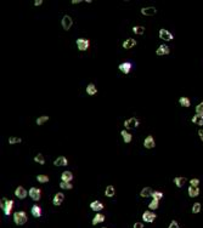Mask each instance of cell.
Segmentation results:
<instances>
[{"label":"cell","instance_id":"obj_26","mask_svg":"<svg viewBox=\"0 0 203 228\" xmlns=\"http://www.w3.org/2000/svg\"><path fill=\"white\" fill-rule=\"evenodd\" d=\"M152 193H153L152 188H150V187H144L143 189H141V192H140V197H143V198L152 197Z\"/></svg>","mask_w":203,"mask_h":228},{"label":"cell","instance_id":"obj_9","mask_svg":"<svg viewBox=\"0 0 203 228\" xmlns=\"http://www.w3.org/2000/svg\"><path fill=\"white\" fill-rule=\"evenodd\" d=\"M144 147H145L146 149H152V148H154V147H156V142H154L153 136L148 135V136L146 137V139L144 140Z\"/></svg>","mask_w":203,"mask_h":228},{"label":"cell","instance_id":"obj_44","mask_svg":"<svg viewBox=\"0 0 203 228\" xmlns=\"http://www.w3.org/2000/svg\"><path fill=\"white\" fill-rule=\"evenodd\" d=\"M80 3H82V0H72V1H71V4H80Z\"/></svg>","mask_w":203,"mask_h":228},{"label":"cell","instance_id":"obj_45","mask_svg":"<svg viewBox=\"0 0 203 228\" xmlns=\"http://www.w3.org/2000/svg\"><path fill=\"white\" fill-rule=\"evenodd\" d=\"M102 228H107V227H102Z\"/></svg>","mask_w":203,"mask_h":228},{"label":"cell","instance_id":"obj_39","mask_svg":"<svg viewBox=\"0 0 203 228\" xmlns=\"http://www.w3.org/2000/svg\"><path fill=\"white\" fill-rule=\"evenodd\" d=\"M190 186H192V187H198V186H200V179L198 178H191L190 179Z\"/></svg>","mask_w":203,"mask_h":228},{"label":"cell","instance_id":"obj_22","mask_svg":"<svg viewBox=\"0 0 203 228\" xmlns=\"http://www.w3.org/2000/svg\"><path fill=\"white\" fill-rule=\"evenodd\" d=\"M187 192H188V195H190L191 198H196L200 195V188L198 187H192V186H190V187L187 188Z\"/></svg>","mask_w":203,"mask_h":228},{"label":"cell","instance_id":"obj_12","mask_svg":"<svg viewBox=\"0 0 203 228\" xmlns=\"http://www.w3.org/2000/svg\"><path fill=\"white\" fill-rule=\"evenodd\" d=\"M169 52H170V50H169L168 45H165V44H162L161 46H158V49L156 50V55H157V56H165V55H169Z\"/></svg>","mask_w":203,"mask_h":228},{"label":"cell","instance_id":"obj_21","mask_svg":"<svg viewBox=\"0 0 203 228\" xmlns=\"http://www.w3.org/2000/svg\"><path fill=\"white\" fill-rule=\"evenodd\" d=\"M31 212H32V215L34 216L35 218H39L40 216H42V208H40L39 205H33L32 206V209H31Z\"/></svg>","mask_w":203,"mask_h":228},{"label":"cell","instance_id":"obj_27","mask_svg":"<svg viewBox=\"0 0 203 228\" xmlns=\"http://www.w3.org/2000/svg\"><path fill=\"white\" fill-rule=\"evenodd\" d=\"M133 33L136 34V35H144V34H145V27L135 26V27H133Z\"/></svg>","mask_w":203,"mask_h":228},{"label":"cell","instance_id":"obj_8","mask_svg":"<svg viewBox=\"0 0 203 228\" xmlns=\"http://www.w3.org/2000/svg\"><path fill=\"white\" fill-rule=\"evenodd\" d=\"M15 195L18 199H26L27 195H29V194H28V192H27V189H24L22 186H18V187L15 189Z\"/></svg>","mask_w":203,"mask_h":228},{"label":"cell","instance_id":"obj_3","mask_svg":"<svg viewBox=\"0 0 203 228\" xmlns=\"http://www.w3.org/2000/svg\"><path fill=\"white\" fill-rule=\"evenodd\" d=\"M76 44H77V47L79 51H86L90 46V41L88 39H84V38H78L76 40Z\"/></svg>","mask_w":203,"mask_h":228},{"label":"cell","instance_id":"obj_36","mask_svg":"<svg viewBox=\"0 0 203 228\" xmlns=\"http://www.w3.org/2000/svg\"><path fill=\"white\" fill-rule=\"evenodd\" d=\"M162 198H163V193H162V192H159V191H154V192L152 193V199H156V200H158V202H159Z\"/></svg>","mask_w":203,"mask_h":228},{"label":"cell","instance_id":"obj_25","mask_svg":"<svg viewBox=\"0 0 203 228\" xmlns=\"http://www.w3.org/2000/svg\"><path fill=\"white\" fill-rule=\"evenodd\" d=\"M61 179L62 181H65V182H71L72 179H73V174L71 171H63L62 172V175H61Z\"/></svg>","mask_w":203,"mask_h":228},{"label":"cell","instance_id":"obj_42","mask_svg":"<svg viewBox=\"0 0 203 228\" xmlns=\"http://www.w3.org/2000/svg\"><path fill=\"white\" fill-rule=\"evenodd\" d=\"M40 5H43V0H35L34 6H40Z\"/></svg>","mask_w":203,"mask_h":228},{"label":"cell","instance_id":"obj_7","mask_svg":"<svg viewBox=\"0 0 203 228\" xmlns=\"http://www.w3.org/2000/svg\"><path fill=\"white\" fill-rule=\"evenodd\" d=\"M159 38L162 39V40H164V41H170V40H173L174 39V35L173 34L169 32V30H167V29H164V28H162V29H159Z\"/></svg>","mask_w":203,"mask_h":228},{"label":"cell","instance_id":"obj_41","mask_svg":"<svg viewBox=\"0 0 203 228\" xmlns=\"http://www.w3.org/2000/svg\"><path fill=\"white\" fill-rule=\"evenodd\" d=\"M133 228H145V227H144V223H141V222H135L134 226H133Z\"/></svg>","mask_w":203,"mask_h":228},{"label":"cell","instance_id":"obj_29","mask_svg":"<svg viewBox=\"0 0 203 228\" xmlns=\"http://www.w3.org/2000/svg\"><path fill=\"white\" fill-rule=\"evenodd\" d=\"M179 103H180V106H182V107H185V108H188L191 106V102H190V100H188L187 97H180L179 98Z\"/></svg>","mask_w":203,"mask_h":228},{"label":"cell","instance_id":"obj_10","mask_svg":"<svg viewBox=\"0 0 203 228\" xmlns=\"http://www.w3.org/2000/svg\"><path fill=\"white\" fill-rule=\"evenodd\" d=\"M136 40H135L134 38H129V39H125L124 41H123V44H122V46H123V49H125V50H130V49H133L134 46H136Z\"/></svg>","mask_w":203,"mask_h":228},{"label":"cell","instance_id":"obj_13","mask_svg":"<svg viewBox=\"0 0 203 228\" xmlns=\"http://www.w3.org/2000/svg\"><path fill=\"white\" fill-rule=\"evenodd\" d=\"M118 69L123 73V74H129L131 71V63L130 62H123L118 66Z\"/></svg>","mask_w":203,"mask_h":228},{"label":"cell","instance_id":"obj_23","mask_svg":"<svg viewBox=\"0 0 203 228\" xmlns=\"http://www.w3.org/2000/svg\"><path fill=\"white\" fill-rule=\"evenodd\" d=\"M114 194H116V189H114V186H112V184L107 186L106 189H105V195H106L107 198H112V197H114Z\"/></svg>","mask_w":203,"mask_h":228},{"label":"cell","instance_id":"obj_30","mask_svg":"<svg viewBox=\"0 0 203 228\" xmlns=\"http://www.w3.org/2000/svg\"><path fill=\"white\" fill-rule=\"evenodd\" d=\"M46 121H49V116L48 115H42V116H38L37 118V120H35V123H37V125H43V124H45Z\"/></svg>","mask_w":203,"mask_h":228},{"label":"cell","instance_id":"obj_34","mask_svg":"<svg viewBox=\"0 0 203 228\" xmlns=\"http://www.w3.org/2000/svg\"><path fill=\"white\" fill-rule=\"evenodd\" d=\"M158 208H159V202H158V200H156V199H152L151 203L148 204V209H151L153 211V210H157Z\"/></svg>","mask_w":203,"mask_h":228},{"label":"cell","instance_id":"obj_18","mask_svg":"<svg viewBox=\"0 0 203 228\" xmlns=\"http://www.w3.org/2000/svg\"><path fill=\"white\" fill-rule=\"evenodd\" d=\"M105 220H106L105 215H102V213L97 212L96 215L94 216V218H92V221H91V223H92V226H96V225H99V223H102Z\"/></svg>","mask_w":203,"mask_h":228},{"label":"cell","instance_id":"obj_19","mask_svg":"<svg viewBox=\"0 0 203 228\" xmlns=\"http://www.w3.org/2000/svg\"><path fill=\"white\" fill-rule=\"evenodd\" d=\"M120 136H122V139H123L124 143H130L131 140H133V135L130 132H128L127 130H122L120 131Z\"/></svg>","mask_w":203,"mask_h":228},{"label":"cell","instance_id":"obj_35","mask_svg":"<svg viewBox=\"0 0 203 228\" xmlns=\"http://www.w3.org/2000/svg\"><path fill=\"white\" fill-rule=\"evenodd\" d=\"M9 143L10 144H18V143H22V139L21 137H9Z\"/></svg>","mask_w":203,"mask_h":228},{"label":"cell","instance_id":"obj_24","mask_svg":"<svg viewBox=\"0 0 203 228\" xmlns=\"http://www.w3.org/2000/svg\"><path fill=\"white\" fill-rule=\"evenodd\" d=\"M86 94L89 95V96H94V95H96L97 94V89H96V86H95V84H92V82H90L89 85L86 86Z\"/></svg>","mask_w":203,"mask_h":228},{"label":"cell","instance_id":"obj_33","mask_svg":"<svg viewBox=\"0 0 203 228\" xmlns=\"http://www.w3.org/2000/svg\"><path fill=\"white\" fill-rule=\"evenodd\" d=\"M37 181L39 183H48L50 181V178L46 175H37Z\"/></svg>","mask_w":203,"mask_h":228},{"label":"cell","instance_id":"obj_16","mask_svg":"<svg viewBox=\"0 0 203 228\" xmlns=\"http://www.w3.org/2000/svg\"><path fill=\"white\" fill-rule=\"evenodd\" d=\"M12 208H13V200H8V199H5V209H4V213H5L6 216L11 215Z\"/></svg>","mask_w":203,"mask_h":228},{"label":"cell","instance_id":"obj_14","mask_svg":"<svg viewBox=\"0 0 203 228\" xmlns=\"http://www.w3.org/2000/svg\"><path fill=\"white\" fill-rule=\"evenodd\" d=\"M54 165L55 166H67L68 165V160H67V158L66 157H63V155H61V157H57L55 160H54Z\"/></svg>","mask_w":203,"mask_h":228},{"label":"cell","instance_id":"obj_32","mask_svg":"<svg viewBox=\"0 0 203 228\" xmlns=\"http://www.w3.org/2000/svg\"><path fill=\"white\" fill-rule=\"evenodd\" d=\"M35 163H38V164H40V165H44L45 164V159H44V155L42 154V153H38L35 157H34V159H33Z\"/></svg>","mask_w":203,"mask_h":228},{"label":"cell","instance_id":"obj_4","mask_svg":"<svg viewBox=\"0 0 203 228\" xmlns=\"http://www.w3.org/2000/svg\"><path fill=\"white\" fill-rule=\"evenodd\" d=\"M28 194L31 197L32 200H34V202H38L40 200V197H42V191L37 187H32L29 191H28Z\"/></svg>","mask_w":203,"mask_h":228},{"label":"cell","instance_id":"obj_11","mask_svg":"<svg viewBox=\"0 0 203 228\" xmlns=\"http://www.w3.org/2000/svg\"><path fill=\"white\" fill-rule=\"evenodd\" d=\"M156 13H157V9L154 6H148V8L141 9V15H144V16H154Z\"/></svg>","mask_w":203,"mask_h":228},{"label":"cell","instance_id":"obj_5","mask_svg":"<svg viewBox=\"0 0 203 228\" xmlns=\"http://www.w3.org/2000/svg\"><path fill=\"white\" fill-rule=\"evenodd\" d=\"M61 24H62V28H63L65 30H70L71 27L73 26V19H72V17L68 16V15H65V16L62 17V21H61Z\"/></svg>","mask_w":203,"mask_h":228},{"label":"cell","instance_id":"obj_38","mask_svg":"<svg viewBox=\"0 0 203 228\" xmlns=\"http://www.w3.org/2000/svg\"><path fill=\"white\" fill-rule=\"evenodd\" d=\"M196 114H198V115H203V102L198 103V105L196 106Z\"/></svg>","mask_w":203,"mask_h":228},{"label":"cell","instance_id":"obj_40","mask_svg":"<svg viewBox=\"0 0 203 228\" xmlns=\"http://www.w3.org/2000/svg\"><path fill=\"white\" fill-rule=\"evenodd\" d=\"M168 228H180V226H179V223L177 222V221H172Z\"/></svg>","mask_w":203,"mask_h":228},{"label":"cell","instance_id":"obj_43","mask_svg":"<svg viewBox=\"0 0 203 228\" xmlns=\"http://www.w3.org/2000/svg\"><path fill=\"white\" fill-rule=\"evenodd\" d=\"M198 136H200L201 141L203 142V130H202V129H201V130H198Z\"/></svg>","mask_w":203,"mask_h":228},{"label":"cell","instance_id":"obj_2","mask_svg":"<svg viewBox=\"0 0 203 228\" xmlns=\"http://www.w3.org/2000/svg\"><path fill=\"white\" fill-rule=\"evenodd\" d=\"M140 125V120L138 118H135V116H131V118L127 119L124 121V128L127 130H131V129H136L138 126Z\"/></svg>","mask_w":203,"mask_h":228},{"label":"cell","instance_id":"obj_31","mask_svg":"<svg viewBox=\"0 0 203 228\" xmlns=\"http://www.w3.org/2000/svg\"><path fill=\"white\" fill-rule=\"evenodd\" d=\"M60 187L61 189H66V191H71L73 188V184L71 182H65V181H61L60 182Z\"/></svg>","mask_w":203,"mask_h":228},{"label":"cell","instance_id":"obj_28","mask_svg":"<svg viewBox=\"0 0 203 228\" xmlns=\"http://www.w3.org/2000/svg\"><path fill=\"white\" fill-rule=\"evenodd\" d=\"M191 121H192L193 124H197V125L202 126V125H203V115H198V114H195V115L192 116Z\"/></svg>","mask_w":203,"mask_h":228},{"label":"cell","instance_id":"obj_20","mask_svg":"<svg viewBox=\"0 0 203 228\" xmlns=\"http://www.w3.org/2000/svg\"><path fill=\"white\" fill-rule=\"evenodd\" d=\"M186 181H187V178L186 177H182V176H180V177H175L174 178V183H175V186H177L178 188H182L185 186V183H186Z\"/></svg>","mask_w":203,"mask_h":228},{"label":"cell","instance_id":"obj_37","mask_svg":"<svg viewBox=\"0 0 203 228\" xmlns=\"http://www.w3.org/2000/svg\"><path fill=\"white\" fill-rule=\"evenodd\" d=\"M201 208H202L201 203H195L192 206V213H198L201 211Z\"/></svg>","mask_w":203,"mask_h":228},{"label":"cell","instance_id":"obj_17","mask_svg":"<svg viewBox=\"0 0 203 228\" xmlns=\"http://www.w3.org/2000/svg\"><path fill=\"white\" fill-rule=\"evenodd\" d=\"M90 209L92 211L99 212L101 210H104V204L101 202H99V200H94V202H91V204H90Z\"/></svg>","mask_w":203,"mask_h":228},{"label":"cell","instance_id":"obj_15","mask_svg":"<svg viewBox=\"0 0 203 228\" xmlns=\"http://www.w3.org/2000/svg\"><path fill=\"white\" fill-rule=\"evenodd\" d=\"M63 200H65V194H63V193H61V192H58V193H56V194H55V197H54L52 204L55 206H58V205H61L63 203Z\"/></svg>","mask_w":203,"mask_h":228},{"label":"cell","instance_id":"obj_1","mask_svg":"<svg viewBox=\"0 0 203 228\" xmlns=\"http://www.w3.org/2000/svg\"><path fill=\"white\" fill-rule=\"evenodd\" d=\"M28 217H27L26 211H16L13 213V222L17 226H23L24 223H27Z\"/></svg>","mask_w":203,"mask_h":228},{"label":"cell","instance_id":"obj_6","mask_svg":"<svg viewBox=\"0 0 203 228\" xmlns=\"http://www.w3.org/2000/svg\"><path fill=\"white\" fill-rule=\"evenodd\" d=\"M157 218V215L153 212V211H145L144 213H143V221L144 222H146V223H152L153 221Z\"/></svg>","mask_w":203,"mask_h":228}]
</instances>
